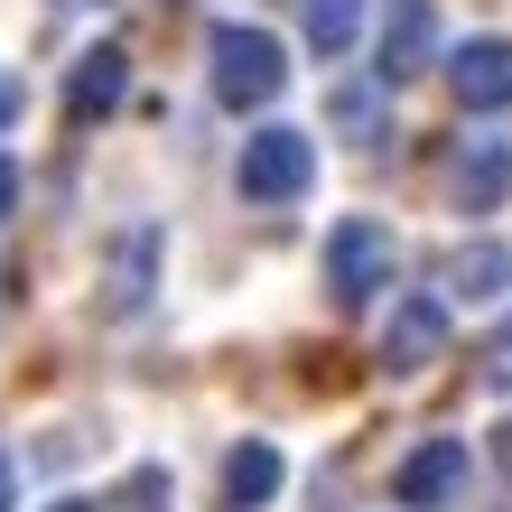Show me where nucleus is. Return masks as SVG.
Wrapping results in <instances>:
<instances>
[{
    "label": "nucleus",
    "instance_id": "nucleus-1",
    "mask_svg": "<svg viewBox=\"0 0 512 512\" xmlns=\"http://www.w3.org/2000/svg\"><path fill=\"white\" fill-rule=\"evenodd\" d=\"M205 47H215V103H224V112H261V103H280L289 56H280V38H270V28L224 19Z\"/></svg>",
    "mask_w": 512,
    "mask_h": 512
},
{
    "label": "nucleus",
    "instance_id": "nucleus-2",
    "mask_svg": "<svg viewBox=\"0 0 512 512\" xmlns=\"http://www.w3.org/2000/svg\"><path fill=\"white\" fill-rule=\"evenodd\" d=\"M233 187H243V205H298L317 187V140L308 131H289V122H270L243 140V168H233Z\"/></svg>",
    "mask_w": 512,
    "mask_h": 512
},
{
    "label": "nucleus",
    "instance_id": "nucleus-3",
    "mask_svg": "<svg viewBox=\"0 0 512 512\" xmlns=\"http://www.w3.org/2000/svg\"><path fill=\"white\" fill-rule=\"evenodd\" d=\"M391 261H401V252H391L382 224H364V215L336 224V233H326V298H336V308H364V298H382Z\"/></svg>",
    "mask_w": 512,
    "mask_h": 512
},
{
    "label": "nucleus",
    "instance_id": "nucleus-4",
    "mask_svg": "<svg viewBox=\"0 0 512 512\" xmlns=\"http://www.w3.org/2000/svg\"><path fill=\"white\" fill-rule=\"evenodd\" d=\"M466 438H429V447H410L401 475H391V494H401L410 512H447V503H466Z\"/></svg>",
    "mask_w": 512,
    "mask_h": 512
},
{
    "label": "nucleus",
    "instance_id": "nucleus-5",
    "mask_svg": "<svg viewBox=\"0 0 512 512\" xmlns=\"http://www.w3.org/2000/svg\"><path fill=\"white\" fill-rule=\"evenodd\" d=\"M447 84L466 112H512V38H466L447 56Z\"/></svg>",
    "mask_w": 512,
    "mask_h": 512
},
{
    "label": "nucleus",
    "instance_id": "nucleus-6",
    "mask_svg": "<svg viewBox=\"0 0 512 512\" xmlns=\"http://www.w3.org/2000/svg\"><path fill=\"white\" fill-rule=\"evenodd\" d=\"M438 354H447V308L438 298H401L382 326V373H429Z\"/></svg>",
    "mask_w": 512,
    "mask_h": 512
},
{
    "label": "nucleus",
    "instance_id": "nucleus-7",
    "mask_svg": "<svg viewBox=\"0 0 512 512\" xmlns=\"http://www.w3.org/2000/svg\"><path fill=\"white\" fill-rule=\"evenodd\" d=\"M382 84H401V75H419V66H438V10L429 0H391L382 10Z\"/></svg>",
    "mask_w": 512,
    "mask_h": 512
},
{
    "label": "nucleus",
    "instance_id": "nucleus-8",
    "mask_svg": "<svg viewBox=\"0 0 512 512\" xmlns=\"http://www.w3.org/2000/svg\"><path fill=\"white\" fill-rule=\"evenodd\" d=\"M122 94H131V47H94L75 66V84H66V112H75V122H103Z\"/></svg>",
    "mask_w": 512,
    "mask_h": 512
},
{
    "label": "nucleus",
    "instance_id": "nucleus-9",
    "mask_svg": "<svg viewBox=\"0 0 512 512\" xmlns=\"http://www.w3.org/2000/svg\"><path fill=\"white\" fill-rule=\"evenodd\" d=\"M270 494H280V447H270V438H243L224 457V512H261Z\"/></svg>",
    "mask_w": 512,
    "mask_h": 512
},
{
    "label": "nucleus",
    "instance_id": "nucleus-10",
    "mask_svg": "<svg viewBox=\"0 0 512 512\" xmlns=\"http://www.w3.org/2000/svg\"><path fill=\"white\" fill-rule=\"evenodd\" d=\"M503 187H512V149L475 140L466 159H457V205H466V215H494V205H503Z\"/></svg>",
    "mask_w": 512,
    "mask_h": 512
},
{
    "label": "nucleus",
    "instance_id": "nucleus-11",
    "mask_svg": "<svg viewBox=\"0 0 512 512\" xmlns=\"http://www.w3.org/2000/svg\"><path fill=\"white\" fill-rule=\"evenodd\" d=\"M149 261H159V233H131V243L112 252V289H103V308H112V317H131L140 298H149Z\"/></svg>",
    "mask_w": 512,
    "mask_h": 512
},
{
    "label": "nucleus",
    "instance_id": "nucleus-12",
    "mask_svg": "<svg viewBox=\"0 0 512 512\" xmlns=\"http://www.w3.org/2000/svg\"><path fill=\"white\" fill-rule=\"evenodd\" d=\"M298 28H308L317 56H345L354 28H364V0H298Z\"/></svg>",
    "mask_w": 512,
    "mask_h": 512
},
{
    "label": "nucleus",
    "instance_id": "nucleus-13",
    "mask_svg": "<svg viewBox=\"0 0 512 512\" xmlns=\"http://www.w3.org/2000/svg\"><path fill=\"white\" fill-rule=\"evenodd\" d=\"M503 270H512V261H503L494 243H475V252L457 261V289H466V298H494V289H503Z\"/></svg>",
    "mask_w": 512,
    "mask_h": 512
},
{
    "label": "nucleus",
    "instance_id": "nucleus-14",
    "mask_svg": "<svg viewBox=\"0 0 512 512\" xmlns=\"http://www.w3.org/2000/svg\"><path fill=\"white\" fill-rule=\"evenodd\" d=\"M485 373H494V382H503V391H512V317H503V326H494V345H485Z\"/></svg>",
    "mask_w": 512,
    "mask_h": 512
},
{
    "label": "nucleus",
    "instance_id": "nucleus-15",
    "mask_svg": "<svg viewBox=\"0 0 512 512\" xmlns=\"http://www.w3.org/2000/svg\"><path fill=\"white\" fill-rule=\"evenodd\" d=\"M10 205H19V159H0V224H10Z\"/></svg>",
    "mask_w": 512,
    "mask_h": 512
},
{
    "label": "nucleus",
    "instance_id": "nucleus-16",
    "mask_svg": "<svg viewBox=\"0 0 512 512\" xmlns=\"http://www.w3.org/2000/svg\"><path fill=\"white\" fill-rule=\"evenodd\" d=\"M494 466L512 475V419H503V429H494Z\"/></svg>",
    "mask_w": 512,
    "mask_h": 512
},
{
    "label": "nucleus",
    "instance_id": "nucleus-17",
    "mask_svg": "<svg viewBox=\"0 0 512 512\" xmlns=\"http://www.w3.org/2000/svg\"><path fill=\"white\" fill-rule=\"evenodd\" d=\"M10 112H19V84H10V75H0V122H10Z\"/></svg>",
    "mask_w": 512,
    "mask_h": 512
},
{
    "label": "nucleus",
    "instance_id": "nucleus-18",
    "mask_svg": "<svg viewBox=\"0 0 512 512\" xmlns=\"http://www.w3.org/2000/svg\"><path fill=\"white\" fill-rule=\"evenodd\" d=\"M0 512H10V457H0Z\"/></svg>",
    "mask_w": 512,
    "mask_h": 512
},
{
    "label": "nucleus",
    "instance_id": "nucleus-19",
    "mask_svg": "<svg viewBox=\"0 0 512 512\" xmlns=\"http://www.w3.org/2000/svg\"><path fill=\"white\" fill-rule=\"evenodd\" d=\"M47 512H94V503H47Z\"/></svg>",
    "mask_w": 512,
    "mask_h": 512
},
{
    "label": "nucleus",
    "instance_id": "nucleus-20",
    "mask_svg": "<svg viewBox=\"0 0 512 512\" xmlns=\"http://www.w3.org/2000/svg\"><path fill=\"white\" fill-rule=\"evenodd\" d=\"M66 10H84V0H66Z\"/></svg>",
    "mask_w": 512,
    "mask_h": 512
},
{
    "label": "nucleus",
    "instance_id": "nucleus-21",
    "mask_svg": "<svg viewBox=\"0 0 512 512\" xmlns=\"http://www.w3.org/2000/svg\"><path fill=\"white\" fill-rule=\"evenodd\" d=\"M140 512H149V503H140Z\"/></svg>",
    "mask_w": 512,
    "mask_h": 512
}]
</instances>
